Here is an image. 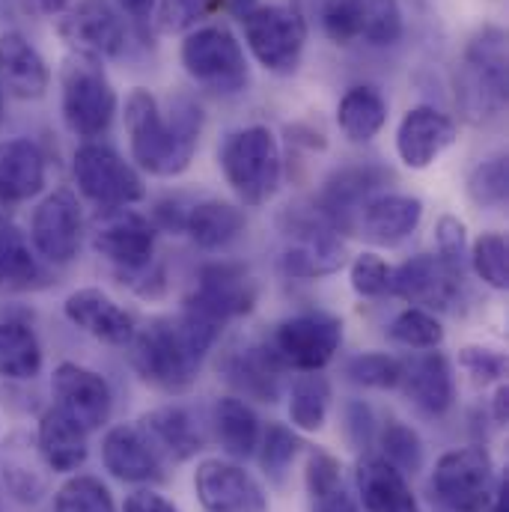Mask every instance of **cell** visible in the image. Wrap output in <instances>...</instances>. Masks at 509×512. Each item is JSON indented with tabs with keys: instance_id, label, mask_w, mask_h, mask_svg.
Listing matches in <instances>:
<instances>
[{
	"instance_id": "8d00e7d4",
	"label": "cell",
	"mask_w": 509,
	"mask_h": 512,
	"mask_svg": "<svg viewBox=\"0 0 509 512\" xmlns=\"http://www.w3.org/2000/svg\"><path fill=\"white\" fill-rule=\"evenodd\" d=\"M331 408V382L322 373H304L289 393V420L301 432H319Z\"/></svg>"
},
{
	"instance_id": "cb8c5ba5",
	"label": "cell",
	"mask_w": 509,
	"mask_h": 512,
	"mask_svg": "<svg viewBox=\"0 0 509 512\" xmlns=\"http://www.w3.org/2000/svg\"><path fill=\"white\" fill-rule=\"evenodd\" d=\"M102 462L123 483H155L164 477V459L155 453L140 426H114L102 441Z\"/></svg>"
},
{
	"instance_id": "ba28073f",
	"label": "cell",
	"mask_w": 509,
	"mask_h": 512,
	"mask_svg": "<svg viewBox=\"0 0 509 512\" xmlns=\"http://www.w3.org/2000/svg\"><path fill=\"white\" fill-rule=\"evenodd\" d=\"M72 173L78 191L99 209H123L146 197L140 173L114 146L99 140H87L75 149Z\"/></svg>"
},
{
	"instance_id": "7402d4cb",
	"label": "cell",
	"mask_w": 509,
	"mask_h": 512,
	"mask_svg": "<svg viewBox=\"0 0 509 512\" xmlns=\"http://www.w3.org/2000/svg\"><path fill=\"white\" fill-rule=\"evenodd\" d=\"M399 387L429 417H444L456 402V379L444 352L426 349L411 361H402Z\"/></svg>"
},
{
	"instance_id": "e575fe53",
	"label": "cell",
	"mask_w": 509,
	"mask_h": 512,
	"mask_svg": "<svg viewBox=\"0 0 509 512\" xmlns=\"http://www.w3.org/2000/svg\"><path fill=\"white\" fill-rule=\"evenodd\" d=\"M215 435L227 456L248 459L259 447V417L239 396H224L215 402Z\"/></svg>"
},
{
	"instance_id": "9c48e42d",
	"label": "cell",
	"mask_w": 509,
	"mask_h": 512,
	"mask_svg": "<svg viewBox=\"0 0 509 512\" xmlns=\"http://www.w3.org/2000/svg\"><path fill=\"white\" fill-rule=\"evenodd\" d=\"M265 346L283 370L322 373L343 346V322L331 313H298L283 319Z\"/></svg>"
},
{
	"instance_id": "74e56055",
	"label": "cell",
	"mask_w": 509,
	"mask_h": 512,
	"mask_svg": "<svg viewBox=\"0 0 509 512\" xmlns=\"http://www.w3.org/2000/svg\"><path fill=\"white\" fill-rule=\"evenodd\" d=\"M54 512H117V507L102 480L78 474L57 489Z\"/></svg>"
},
{
	"instance_id": "db71d44e",
	"label": "cell",
	"mask_w": 509,
	"mask_h": 512,
	"mask_svg": "<svg viewBox=\"0 0 509 512\" xmlns=\"http://www.w3.org/2000/svg\"><path fill=\"white\" fill-rule=\"evenodd\" d=\"M117 6H120V12L126 15L128 21H131L140 33H146V27H149L152 18H155L158 0H117Z\"/></svg>"
},
{
	"instance_id": "681fc988",
	"label": "cell",
	"mask_w": 509,
	"mask_h": 512,
	"mask_svg": "<svg viewBox=\"0 0 509 512\" xmlns=\"http://www.w3.org/2000/svg\"><path fill=\"white\" fill-rule=\"evenodd\" d=\"M337 486H343L340 462L331 453H313L310 462H307V492H310V498H316L322 492H331Z\"/></svg>"
},
{
	"instance_id": "6f0895ef",
	"label": "cell",
	"mask_w": 509,
	"mask_h": 512,
	"mask_svg": "<svg viewBox=\"0 0 509 512\" xmlns=\"http://www.w3.org/2000/svg\"><path fill=\"white\" fill-rule=\"evenodd\" d=\"M486 512H509V498H507V480L495 489V498H492V504H489V510Z\"/></svg>"
},
{
	"instance_id": "d6986e66",
	"label": "cell",
	"mask_w": 509,
	"mask_h": 512,
	"mask_svg": "<svg viewBox=\"0 0 509 512\" xmlns=\"http://www.w3.org/2000/svg\"><path fill=\"white\" fill-rule=\"evenodd\" d=\"M462 274L444 265L438 256L420 254L390 271V292L420 310H444L456 301Z\"/></svg>"
},
{
	"instance_id": "44dd1931",
	"label": "cell",
	"mask_w": 509,
	"mask_h": 512,
	"mask_svg": "<svg viewBox=\"0 0 509 512\" xmlns=\"http://www.w3.org/2000/svg\"><path fill=\"white\" fill-rule=\"evenodd\" d=\"M63 313L78 331H84L93 340L108 343V346H128L137 331L126 307H120L108 292H102L96 286L75 289L63 301Z\"/></svg>"
},
{
	"instance_id": "60d3db41",
	"label": "cell",
	"mask_w": 509,
	"mask_h": 512,
	"mask_svg": "<svg viewBox=\"0 0 509 512\" xmlns=\"http://www.w3.org/2000/svg\"><path fill=\"white\" fill-rule=\"evenodd\" d=\"M468 259H471V265H474L477 277H480L486 286H492V289H498V292H504V289H507L509 256H507V239H504V233H483V236L471 245Z\"/></svg>"
},
{
	"instance_id": "4316f807",
	"label": "cell",
	"mask_w": 509,
	"mask_h": 512,
	"mask_svg": "<svg viewBox=\"0 0 509 512\" xmlns=\"http://www.w3.org/2000/svg\"><path fill=\"white\" fill-rule=\"evenodd\" d=\"M382 185V176L373 167H349L340 170L328 179L322 197H319V212L325 221L340 233L349 227H358V212L370 200V194Z\"/></svg>"
},
{
	"instance_id": "9a60e30c",
	"label": "cell",
	"mask_w": 509,
	"mask_h": 512,
	"mask_svg": "<svg viewBox=\"0 0 509 512\" xmlns=\"http://www.w3.org/2000/svg\"><path fill=\"white\" fill-rule=\"evenodd\" d=\"M81 203L69 188H57L48 194L30 218V245L45 262L66 265L78 256L81 248Z\"/></svg>"
},
{
	"instance_id": "6da1fadb",
	"label": "cell",
	"mask_w": 509,
	"mask_h": 512,
	"mask_svg": "<svg viewBox=\"0 0 509 512\" xmlns=\"http://www.w3.org/2000/svg\"><path fill=\"white\" fill-rule=\"evenodd\" d=\"M126 131L134 164L149 176L173 179L182 176L197 155L203 111L188 96H179L164 117L158 99L134 87L126 99Z\"/></svg>"
},
{
	"instance_id": "816d5d0a",
	"label": "cell",
	"mask_w": 509,
	"mask_h": 512,
	"mask_svg": "<svg viewBox=\"0 0 509 512\" xmlns=\"http://www.w3.org/2000/svg\"><path fill=\"white\" fill-rule=\"evenodd\" d=\"M123 512H179L173 501H167L164 495L152 492V489H140L134 495H128Z\"/></svg>"
},
{
	"instance_id": "d6a6232c",
	"label": "cell",
	"mask_w": 509,
	"mask_h": 512,
	"mask_svg": "<svg viewBox=\"0 0 509 512\" xmlns=\"http://www.w3.org/2000/svg\"><path fill=\"white\" fill-rule=\"evenodd\" d=\"M387 123V99L376 87H349L337 105V126L352 143H370Z\"/></svg>"
},
{
	"instance_id": "603a6c76",
	"label": "cell",
	"mask_w": 509,
	"mask_h": 512,
	"mask_svg": "<svg viewBox=\"0 0 509 512\" xmlns=\"http://www.w3.org/2000/svg\"><path fill=\"white\" fill-rule=\"evenodd\" d=\"M51 87V69L36 45L18 33L6 30L0 36V90L21 102H36Z\"/></svg>"
},
{
	"instance_id": "f35d334b",
	"label": "cell",
	"mask_w": 509,
	"mask_h": 512,
	"mask_svg": "<svg viewBox=\"0 0 509 512\" xmlns=\"http://www.w3.org/2000/svg\"><path fill=\"white\" fill-rule=\"evenodd\" d=\"M382 459H387L405 477H414L423 468V441L402 420H387L382 429Z\"/></svg>"
},
{
	"instance_id": "680465c9",
	"label": "cell",
	"mask_w": 509,
	"mask_h": 512,
	"mask_svg": "<svg viewBox=\"0 0 509 512\" xmlns=\"http://www.w3.org/2000/svg\"><path fill=\"white\" fill-rule=\"evenodd\" d=\"M0 117H3V90H0Z\"/></svg>"
},
{
	"instance_id": "ee69618b",
	"label": "cell",
	"mask_w": 509,
	"mask_h": 512,
	"mask_svg": "<svg viewBox=\"0 0 509 512\" xmlns=\"http://www.w3.org/2000/svg\"><path fill=\"white\" fill-rule=\"evenodd\" d=\"M259 462H262V471L271 477V480H283V474L289 471V465L295 462L298 450H301V441L292 429L280 426V423H271L265 429V435L259 438Z\"/></svg>"
},
{
	"instance_id": "f1b7e54d",
	"label": "cell",
	"mask_w": 509,
	"mask_h": 512,
	"mask_svg": "<svg viewBox=\"0 0 509 512\" xmlns=\"http://www.w3.org/2000/svg\"><path fill=\"white\" fill-rule=\"evenodd\" d=\"M137 426L143 429L155 453L167 462H188L203 450V435L197 432V423L185 408H155L143 414Z\"/></svg>"
},
{
	"instance_id": "ab89813d",
	"label": "cell",
	"mask_w": 509,
	"mask_h": 512,
	"mask_svg": "<svg viewBox=\"0 0 509 512\" xmlns=\"http://www.w3.org/2000/svg\"><path fill=\"white\" fill-rule=\"evenodd\" d=\"M390 337L405 349H423L426 352V349H438L444 343V328L429 310L408 307L390 322Z\"/></svg>"
},
{
	"instance_id": "7c38bea8",
	"label": "cell",
	"mask_w": 509,
	"mask_h": 512,
	"mask_svg": "<svg viewBox=\"0 0 509 512\" xmlns=\"http://www.w3.org/2000/svg\"><path fill=\"white\" fill-rule=\"evenodd\" d=\"M256 298H259V286H256L254 274L245 265L212 262V265L200 268L197 286L185 298L182 310L224 328L230 319L248 316L256 307Z\"/></svg>"
},
{
	"instance_id": "836d02e7",
	"label": "cell",
	"mask_w": 509,
	"mask_h": 512,
	"mask_svg": "<svg viewBox=\"0 0 509 512\" xmlns=\"http://www.w3.org/2000/svg\"><path fill=\"white\" fill-rule=\"evenodd\" d=\"M280 361L271 355L268 346H248L227 361V376L245 396L259 402H274L280 393Z\"/></svg>"
},
{
	"instance_id": "11a10c76",
	"label": "cell",
	"mask_w": 509,
	"mask_h": 512,
	"mask_svg": "<svg viewBox=\"0 0 509 512\" xmlns=\"http://www.w3.org/2000/svg\"><path fill=\"white\" fill-rule=\"evenodd\" d=\"M33 6H36L42 15H51V18H57V15H63V12L72 6V0H33Z\"/></svg>"
},
{
	"instance_id": "f6af8a7d",
	"label": "cell",
	"mask_w": 509,
	"mask_h": 512,
	"mask_svg": "<svg viewBox=\"0 0 509 512\" xmlns=\"http://www.w3.org/2000/svg\"><path fill=\"white\" fill-rule=\"evenodd\" d=\"M346 376L349 382L364 384V387H376V390H390L399 387L402 376V361L384 355V352H367V355H355L346 364Z\"/></svg>"
},
{
	"instance_id": "ffe728a7",
	"label": "cell",
	"mask_w": 509,
	"mask_h": 512,
	"mask_svg": "<svg viewBox=\"0 0 509 512\" xmlns=\"http://www.w3.org/2000/svg\"><path fill=\"white\" fill-rule=\"evenodd\" d=\"M456 143V123L432 105L405 111L396 128V155L411 170L432 167Z\"/></svg>"
},
{
	"instance_id": "b9f144b4",
	"label": "cell",
	"mask_w": 509,
	"mask_h": 512,
	"mask_svg": "<svg viewBox=\"0 0 509 512\" xmlns=\"http://www.w3.org/2000/svg\"><path fill=\"white\" fill-rule=\"evenodd\" d=\"M507 191L509 170L504 155H495V158L477 164L468 176V197L480 209H501L507 203Z\"/></svg>"
},
{
	"instance_id": "4dcf8cb0",
	"label": "cell",
	"mask_w": 509,
	"mask_h": 512,
	"mask_svg": "<svg viewBox=\"0 0 509 512\" xmlns=\"http://www.w3.org/2000/svg\"><path fill=\"white\" fill-rule=\"evenodd\" d=\"M45 283L48 274L36 251L30 248L27 236L15 224L0 221V295L36 292Z\"/></svg>"
},
{
	"instance_id": "7bdbcfd3",
	"label": "cell",
	"mask_w": 509,
	"mask_h": 512,
	"mask_svg": "<svg viewBox=\"0 0 509 512\" xmlns=\"http://www.w3.org/2000/svg\"><path fill=\"white\" fill-rule=\"evenodd\" d=\"M215 6H221V0H158L152 24L164 36L191 33Z\"/></svg>"
},
{
	"instance_id": "ac0fdd59",
	"label": "cell",
	"mask_w": 509,
	"mask_h": 512,
	"mask_svg": "<svg viewBox=\"0 0 509 512\" xmlns=\"http://www.w3.org/2000/svg\"><path fill=\"white\" fill-rule=\"evenodd\" d=\"M194 492L206 512H268L262 486L227 459H206L194 471Z\"/></svg>"
},
{
	"instance_id": "8992f818",
	"label": "cell",
	"mask_w": 509,
	"mask_h": 512,
	"mask_svg": "<svg viewBox=\"0 0 509 512\" xmlns=\"http://www.w3.org/2000/svg\"><path fill=\"white\" fill-rule=\"evenodd\" d=\"M188 78L218 96H236L248 87V57L242 42L227 27H194L179 51Z\"/></svg>"
},
{
	"instance_id": "277c9868",
	"label": "cell",
	"mask_w": 509,
	"mask_h": 512,
	"mask_svg": "<svg viewBox=\"0 0 509 512\" xmlns=\"http://www.w3.org/2000/svg\"><path fill=\"white\" fill-rule=\"evenodd\" d=\"M227 185L245 206H265L283 182V152L268 126H245L227 134L218 149Z\"/></svg>"
},
{
	"instance_id": "3957f363",
	"label": "cell",
	"mask_w": 509,
	"mask_h": 512,
	"mask_svg": "<svg viewBox=\"0 0 509 512\" xmlns=\"http://www.w3.org/2000/svg\"><path fill=\"white\" fill-rule=\"evenodd\" d=\"M507 33L498 24L480 27L456 72V105L471 126H489L507 111Z\"/></svg>"
},
{
	"instance_id": "d4e9b609",
	"label": "cell",
	"mask_w": 509,
	"mask_h": 512,
	"mask_svg": "<svg viewBox=\"0 0 509 512\" xmlns=\"http://www.w3.org/2000/svg\"><path fill=\"white\" fill-rule=\"evenodd\" d=\"M423 221V203L411 194H376L358 212V230L379 248L402 245Z\"/></svg>"
},
{
	"instance_id": "d590c367",
	"label": "cell",
	"mask_w": 509,
	"mask_h": 512,
	"mask_svg": "<svg viewBox=\"0 0 509 512\" xmlns=\"http://www.w3.org/2000/svg\"><path fill=\"white\" fill-rule=\"evenodd\" d=\"M42 370V349L36 334L18 322H0V379L27 382Z\"/></svg>"
},
{
	"instance_id": "e0dca14e",
	"label": "cell",
	"mask_w": 509,
	"mask_h": 512,
	"mask_svg": "<svg viewBox=\"0 0 509 512\" xmlns=\"http://www.w3.org/2000/svg\"><path fill=\"white\" fill-rule=\"evenodd\" d=\"M93 248L117 265V271L143 268L155 254V224L128 206L99 209L93 224Z\"/></svg>"
},
{
	"instance_id": "1f68e13d",
	"label": "cell",
	"mask_w": 509,
	"mask_h": 512,
	"mask_svg": "<svg viewBox=\"0 0 509 512\" xmlns=\"http://www.w3.org/2000/svg\"><path fill=\"white\" fill-rule=\"evenodd\" d=\"M245 212L227 200H200L188 206L185 227L188 239L203 251H221L245 233Z\"/></svg>"
},
{
	"instance_id": "5bb4252c",
	"label": "cell",
	"mask_w": 509,
	"mask_h": 512,
	"mask_svg": "<svg viewBox=\"0 0 509 512\" xmlns=\"http://www.w3.org/2000/svg\"><path fill=\"white\" fill-rule=\"evenodd\" d=\"M286 236L295 239L280 256V268L289 277L316 280L337 274L346 265V245L319 209H313V215L307 218L292 221L286 227Z\"/></svg>"
},
{
	"instance_id": "2e32d148",
	"label": "cell",
	"mask_w": 509,
	"mask_h": 512,
	"mask_svg": "<svg viewBox=\"0 0 509 512\" xmlns=\"http://www.w3.org/2000/svg\"><path fill=\"white\" fill-rule=\"evenodd\" d=\"M51 393H54V408H60L69 420H75L87 435L102 429L114 408L108 382L99 373L72 361L57 364L51 376Z\"/></svg>"
},
{
	"instance_id": "9f6ffc18",
	"label": "cell",
	"mask_w": 509,
	"mask_h": 512,
	"mask_svg": "<svg viewBox=\"0 0 509 512\" xmlns=\"http://www.w3.org/2000/svg\"><path fill=\"white\" fill-rule=\"evenodd\" d=\"M507 399H509L507 384H501V387H498V393H495V420H498L501 426L507 423Z\"/></svg>"
},
{
	"instance_id": "8fae6325",
	"label": "cell",
	"mask_w": 509,
	"mask_h": 512,
	"mask_svg": "<svg viewBox=\"0 0 509 512\" xmlns=\"http://www.w3.org/2000/svg\"><path fill=\"white\" fill-rule=\"evenodd\" d=\"M322 27L337 45L390 48L405 33L399 0H325Z\"/></svg>"
},
{
	"instance_id": "83f0119b",
	"label": "cell",
	"mask_w": 509,
	"mask_h": 512,
	"mask_svg": "<svg viewBox=\"0 0 509 512\" xmlns=\"http://www.w3.org/2000/svg\"><path fill=\"white\" fill-rule=\"evenodd\" d=\"M355 480L367 512H420V504L408 486V477L382 456L361 459Z\"/></svg>"
},
{
	"instance_id": "f907efd6",
	"label": "cell",
	"mask_w": 509,
	"mask_h": 512,
	"mask_svg": "<svg viewBox=\"0 0 509 512\" xmlns=\"http://www.w3.org/2000/svg\"><path fill=\"white\" fill-rule=\"evenodd\" d=\"M346 420H349L352 444L364 450V447L373 441V411H370L364 402H352L349 411H346Z\"/></svg>"
},
{
	"instance_id": "bcb514c9",
	"label": "cell",
	"mask_w": 509,
	"mask_h": 512,
	"mask_svg": "<svg viewBox=\"0 0 509 512\" xmlns=\"http://www.w3.org/2000/svg\"><path fill=\"white\" fill-rule=\"evenodd\" d=\"M390 265L384 262V256L376 251H364L352 259L349 265V280H352V289L361 295V298H382L390 292Z\"/></svg>"
},
{
	"instance_id": "5b68a950",
	"label": "cell",
	"mask_w": 509,
	"mask_h": 512,
	"mask_svg": "<svg viewBox=\"0 0 509 512\" xmlns=\"http://www.w3.org/2000/svg\"><path fill=\"white\" fill-rule=\"evenodd\" d=\"M60 111L69 131L99 140L117 117V90L99 60L72 54L60 69Z\"/></svg>"
},
{
	"instance_id": "4fadbf2b",
	"label": "cell",
	"mask_w": 509,
	"mask_h": 512,
	"mask_svg": "<svg viewBox=\"0 0 509 512\" xmlns=\"http://www.w3.org/2000/svg\"><path fill=\"white\" fill-rule=\"evenodd\" d=\"M57 33L72 54L90 60H114L126 48V24L108 0H78L57 15Z\"/></svg>"
},
{
	"instance_id": "52a82bcc",
	"label": "cell",
	"mask_w": 509,
	"mask_h": 512,
	"mask_svg": "<svg viewBox=\"0 0 509 512\" xmlns=\"http://www.w3.org/2000/svg\"><path fill=\"white\" fill-rule=\"evenodd\" d=\"M245 27V42L256 63L274 75H292L307 48V21L298 9L283 3L251 6L239 15Z\"/></svg>"
},
{
	"instance_id": "7a4b0ae2",
	"label": "cell",
	"mask_w": 509,
	"mask_h": 512,
	"mask_svg": "<svg viewBox=\"0 0 509 512\" xmlns=\"http://www.w3.org/2000/svg\"><path fill=\"white\" fill-rule=\"evenodd\" d=\"M218 337V325L182 310L179 316H158L137 328L128 343V358L146 384L164 393H185L200 379L203 358Z\"/></svg>"
},
{
	"instance_id": "f546056e",
	"label": "cell",
	"mask_w": 509,
	"mask_h": 512,
	"mask_svg": "<svg viewBox=\"0 0 509 512\" xmlns=\"http://www.w3.org/2000/svg\"><path fill=\"white\" fill-rule=\"evenodd\" d=\"M36 447L42 462L54 474H72L87 462V432L69 420L60 408H48L39 417Z\"/></svg>"
},
{
	"instance_id": "c3c4849f",
	"label": "cell",
	"mask_w": 509,
	"mask_h": 512,
	"mask_svg": "<svg viewBox=\"0 0 509 512\" xmlns=\"http://www.w3.org/2000/svg\"><path fill=\"white\" fill-rule=\"evenodd\" d=\"M459 367L474 384H495L507 376V355L489 346H465L459 352Z\"/></svg>"
},
{
	"instance_id": "f5cc1de1",
	"label": "cell",
	"mask_w": 509,
	"mask_h": 512,
	"mask_svg": "<svg viewBox=\"0 0 509 512\" xmlns=\"http://www.w3.org/2000/svg\"><path fill=\"white\" fill-rule=\"evenodd\" d=\"M310 501H313V512H358L355 498L343 486H337L331 492H322V495H316Z\"/></svg>"
},
{
	"instance_id": "30bf717a",
	"label": "cell",
	"mask_w": 509,
	"mask_h": 512,
	"mask_svg": "<svg viewBox=\"0 0 509 512\" xmlns=\"http://www.w3.org/2000/svg\"><path fill=\"white\" fill-rule=\"evenodd\" d=\"M432 489L450 512H486L495 498V462L480 444L450 450L432 471Z\"/></svg>"
},
{
	"instance_id": "7dc6e473",
	"label": "cell",
	"mask_w": 509,
	"mask_h": 512,
	"mask_svg": "<svg viewBox=\"0 0 509 512\" xmlns=\"http://www.w3.org/2000/svg\"><path fill=\"white\" fill-rule=\"evenodd\" d=\"M435 245H438V259L450 265L453 271L465 274L468 262V230L456 215H441L435 224Z\"/></svg>"
},
{
	"instance_id": "484cf974",
	"label": "cell",
	"mask_w": 509,
	"mask_h": 512,
	"mask_svg": "<svg viewBox=\"0 0 509 512\" xmlns=\"http://www.w3.org/2000/svg\"><path fill=\"white\" fill-rule=\"evenodd\" d=\"M45 188V155L30 137L0 140V203H27Z\"/></svg>"
}]
</instances>
